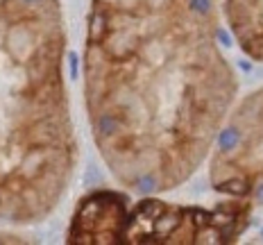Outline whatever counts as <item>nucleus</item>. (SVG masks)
Returning <instances> with one entry per match:
<instances>
[{"label":"nucleus","mask_w":263,"mask_h":245,"mask_svg":"<svg viewBox=\"0 0 263 245\" xmlns=\"http://www.w3.org/2000/svg\"><path fill=\"white\" fill-rule=\"evenodd\" d=\"M254 206L227 198L222 204L179 206L143 195L129 204L118 198L114 243H232L248 227Z\"/></svg>","instance_id":"7ed1b4c3"},{"label":"nucleus","mask_w":263,"mask_h":245,"mask_svg":"<svg viewBox=\"0 0 263 245\" xmlns=\"http://www.w3.org/2000/svg\"><path fill=\"white\" fill-rule=\"evenodd\" d=\"M206 161L216 193L263 206V86L234 102Z\"/></svg>","instance_id":"20e7f679"},{"label":"nucleus","mask_w":263,"mask_h":245,"mask_svg":"<svg viewBox=\"0 0 263 245\" xmlns=\"http://www.w3.org/2000/svg\"><path fill=\"white\" fill-rule=\"evenodd\" d=\"M222 14L240 50L263 64V0H222Z\"/></svg>","instance_id":"39448f33"},{"label":"nucleus","mask_w":263,"mask_h":245,"mask_svg":"<svg viewBox=\"0 0 263 245\" xmlns=\"http://www.w3.org/2000/svg\"><path fill=\"white\" fill-rule=\"evenodd\" d=\"M82 70L100 159L139 195L189 182L238 96L220 0H91Z\"/></svg>","instance_id":"f257e3e1"},{"label":"nucleus","mask_w":263,"mask_h":245,"mask_svg":"<svg viewBox=\"0 0 263 245\" xmlns=\"http://www.w3.org/2000/svg\"><path fill=\"white\" fill-rule=\"evenodd\" d=\"M75 171L62 3L0 0V222L46 220Z\"/></svg>","instance_id":"f03ea898"}]
</instances>
